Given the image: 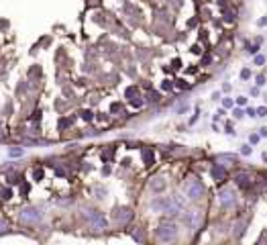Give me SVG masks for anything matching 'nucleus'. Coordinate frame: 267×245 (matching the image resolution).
<instances>
[{"label": "nucleus", "mask_w": 267, "mask_h": 245, "mask_svg": "<svg viewBox=\"0 0 267 245\" xmlns=\"http://www.w3.org/2000/svg\"><path fill=\"white\" fill-rule=\"evenodd\" d=\"M184 192L190 200H198V198H202L204 194V184L198 180V178H188V180L184 182Z\"/></svg>", "instance_id": "f257e3e1"}, {"label": "nucleus", "mask_w": 267, "mask_h": 245, "mask_svg": "<svg viewBox=\"0 0 267 245\" xmlns=\"http://www.w3.org/2000/svg\"><path fill=\"white\" fill-rule=\"evenodd\" d=\"M155 235H157L159 241H173L175 235H177V225L171 223V221H165V223H161V225L157 227Z\"/></svg>", "instance_id": "f03ea898"}, {"label": "nucleus", "mask_w": 267, "mask_h": 245, "mask_svg": "<svg viewBox=\"0 0 267 245\" xmlns=\"http://www.w3.org/2000/svg\"><path fill=\"white\" fill-rule=\"evenodd\" d=\"M86 216H88V221L92 223V227H96V229H106V219H104L100 212L88 210V212H86Z\"/></svg>", "instance_id": "7ed1b4c3"}, {"label": "nucleus", "mask_w": 267, "mask_h": 245, "mask_svg": "<svg viewBox=\"0 0 267 245\" xmlns=\"http://www.w3.org/2000/svg\"><path fill=\"white\" fill-rule=\"evenodd\" d=\"M235 200H237L235 190H222V192L218 194V202H220L222 206H233Z\"/></svg>", "instance_id": "20e7f679"}, {"label": "nucleus", "mask_w": 267, "mask_h": 245, "mask_svg": "<svg viewBox=\"0 0 267 245\" xmlns=\"http://www.w3.org/2000/svg\"><path fill=\"white\" fill-rule=\"evenodd\" d=\"M235 180H237V186H239V188H245V190L253 186V178H251L249 174H245V172L237 174V176H235Z\"/></svg>", "instance_id": "39448f33"}, {"label": "nucleus", "mask_w": 267, "mask_h": 245, "mask_svg": "<svg viewBox=\"0 0 267 245\" xmlns=\"http://www.w3.org/2000/svg\"><path fill=\"white\" fill-rule=\"evenodd\" d=\"M165 186H167V182H165V178H161V176L151 178V182H149V188H151L153 192H163Z\"/></svg>", "instance_id": "423d86ee"}, {"label": "nucleus", "mask_w": 267, "mask_h": 245, "mask_svg": "<svg viewBox=\"0 0 267 245\" xmlns=\"http://www.w3.org/2000/svg\"><path fill=\"white\" fill-rule=\"evenodd\" d=\"M130 216H132L130 208H116V212H114V219L118 223H126V221H130Z\"/></svg>", "instance_id": "0eeeda50"}, {"label": "nucleus", "mask_w": 267, "mask_h": 245, "mask_svg": "<svg viewBox=\"0 0 267 245\" xmlns=\"http://www.w3.org/2000/svg\"><path fill=\"white\" fill-rule=\"evenodd\" d=\"M212 178L216 182H224L226 180V170L222 168V166H214L212 168Z\"/></svg>", "instance_id": "6e6552de"}, {"label": "nucleus", "mask_w": 267, "mask_h": 245, "mask_svg": "<svg viewBox=\"0 0 267 245\" xmlns=\"http://www.w3.org/2000/svg\"><path fill=\"white\" fill-rule=\"evenodd\" d=\"M23 219H25V221H41V214H39L35 208H27V210L23 212Z\"/></svg>", "instance_id": "1a4fd4ad"}, {"label": "nucleus", "mask_w": 267, "mask_h": 245, "mask_svg": "<svg viewBox=\"0 0 267 245\" xmlns=\"http://www.w3.org/2000/svg\"><path fill=\"white\" fill-rule=\"evenodd\" d=\"M153 159H155L153 151H151V149H143V162H145V166H151Z\"/></svg>", "instance_id": "9d476101"}, {"label": "nucleus", "mask_w": 267, "mask_h": 245, "mask_svg": "<svg viewBox=\"0 0 267 245\" xmlns=\"http://www.w3.org/2000/svg\"><path fill=\"white\" fill-rule=\"evenodd\" d=\"M220 162H230V164H235L237 159H235V155H218V164Z\"/></svg>", "instance_id": "9b49d317"}, {"label": "nucleus", "mask_w": 267, "mask_h": 245, "mask_svg": "<svg viewBox=\"0 0 267 245\" xmlns=\"http://www.w3.org/2000/svg\"><path fill=\"white\" fill-rule=\"evenodd\" d=\"M149 100H151V102H157V100H159V94H157V92H151V94H149Z\"/></svg>", "instance_id": "f8f14e48"}, {"label": "nucleus", "mask_w": 267, "mask_h": 245, "mask_svg": "<svg viewBox=\"0 0 267 245\" xmlns=\"http://www.w3.org/2000/svg\"><path fill=\"white\" fill-rule=\"evenodd\" d=\"M265 115H267V108H265V106L257 108V117H265Z\"/></svg>", "instance_id": "ddd939ff"}, {"label": "nucleus", "mask_w": 267, "mask_h": 245, "mask_svg": "<svg viewBox=\"0 0 267 245\" xmlns=\"http://www.w3.org/2000/svg\"><path fill=\"white\" fill-rule=\"evenodd\" d=\"M82 117H84L86 121H90V119H92V113H90V110H84V113H82Z\"/></svg>", "instance_id": "4468645a"}, {"label": "nucleus", "mask_w": 267, "mask_h": 245, "mask_svg": "<svg viewBox=\"0 0 267 245\" xmlns=\"http://www.w3.org/2000/svg\"><path fill=\"white\" fill-rule=\"evenodd\" d=\"M249 76H251V72H249V70H243V72H241V78H243V80H247Z\"/></svg>", "instance_id": "2eb2a0df"}, {"label": "nucleus", "mask_w": 267, "mask_h": 245, "mask_svg": "<svg viewBox=\"0 0 267 245\" xmlns=\"http://www.w3.org/2000/svg\"><path fill=\"white\" fill-rule=\"evenodd\" d=\"M222 104L228 108V106H233V100H230V98H224V100H222Z\"/></svg>", "instance_id": "dca6fc26"}, {"label": "nucleus", "mask_w": 267, "mask_h": 245, "mask_svg": "<svg viewBox=\"0 0 267 245\" xmlns=\"http://www.w3.org/2000/svg\"><path fill=\"white\" fill-rule=\"evenodd\" d=\"M257 84L263 86V84H265V76H257Z\"/></svg>", "instance_id": "f3484780"}, {"label": "nucleus", "mask_w": 267, "mask_h": 245, "mask_svg": "<svg viewBox=\"0 0 267 245\" xmlns=\"http://www.w3.org/2000/svg\"><path fill=\"white\" fill-rule=\"evenodd\" d=\"M241 151H243V155H249V153H251V147H247V145H245Z\"/></svg>", "instance_id": "a211bd4d"}, {"label": "nucleus", "mask_w": 267, "mask_h": 245, "mask_svg": "<svg viewBox=\"0 0 267 245\" xmlns=\"http://www.w3.org/2000/svg\"><path fill=\"white\" fill-rule=\"evenodd\" d=\"M35 178H37V180H41V178H43V172H41V170H35Z\"/></svg>", "instance_id": "6ab92c4d"}, {"label": "nucleus", "mask_w": 267, "mask_h": 245, "mask_svg": "<svg viewBox=\"0 0 267 245\" xmlns=\"http://www.w3.org/2000/svg\"><path fill=\"white\" fill-rule=\"evenodd\" d=\"M4 229H6V223H4V221H2V219H0V233H2V231H4Z\"/></svg>", "instance_id": "aec40b11"}, {"label": "nucleus", "mask_w": 267, "mask_h": 245, "mask_svg": "<svg viewBox=\"0 0 267 245\" xmlns=\"http://www.w3.org/2000/svg\"><path fill=\"white\" fill-rule=\"evenodd\" d=\"M237 102H239V104H241V106H243V104H245V102H247V98H245V96H241V98H237Z\"/></svg>", "instance_id": "412c9836"}, {"label": "nucleus", "mask_w": 267, "mask_h": 245, "mask_svg": "<svg viewBox=\"0 0 267 245\" xmlns=\"http://www.w3.org/2000/svg\"><path fill=\"white\" fill-rule=\"evenodd\" d=\"M255 63H259V65H261V63H263V57H261V55H257V57H255Z\"/></svg>", "instance_id": "4be33fe9"}, {"label": "nucleus", "mask_w": 267, "mask_h": 245, "mask_svg": "<svg viewBox=\"0 0 267 245\" xmlns=\"http://www.w3.org/2000/svg\"><path fill=\"white\" fill-rule=\"evenodd\" d=\"M2 194H4V198H10V190L6 188V190H2Z\"/></svg>", "instance_id": "5701e85b"}, {"label": "nucleus", "mask_w": 267, "mask_h": 245, "mask_svg": "<svg viewBox=\"0 0 267 245\" xmlns=\"http://www.w3.org/2000/svg\"><path fill=\"white\" fill-rule=\"evenodd\" d=\"M261 137H267V127H263V129H261Z\"/></svg>", "instance_id": "b1692460"}]
</instances>
